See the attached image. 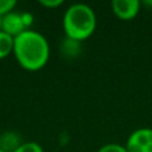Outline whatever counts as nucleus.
Instances as JSON below:
<instances>
[{"mask_svg":"<svg viewBox=\"0 0 152 152\" xmlns=\"http://www.w3.org/2000/svg\"><path fill=\"white\" fill-rule=\"evenodd\" d=\"M18 3L15 0H0V18H4L5 15L13 12Z\"/></svg>","mask_w":152,"mask_h":152,"instance_id":"nucleus-8","label":"nucleus"},{"mask_svg":"<svg viewBox=\"0 0 152 152\" xmlns=\"http://www.w3.org/2000/svg\"><path fill=\"white\" fill-rule=\"evenodd\" d=\"M97 152H128L126 148V145L118 144V143H108L104 144L97 150Z\"/></svg>","mask_w":152,"mask_h":152,"instance_id":"nucleus-9","label":"nucleus"},{"mask_svg":"<svg viewBox=\"0 0 152 152\" xmlns=\"http://www.w3.org/2000/svg\"><path fill=\"white\" fill-rule=\"evenodd\" d=\"M13 56L23 69L40 71L50 60V44L45 36L34 29H26L13 37Z\"/></svg>","mask_w":152,"mask_h":152,"instance_id":"nucleus-1","label":"nucleus"},{"mask_svg":"<svg viewBox=\"0 0 152 152\" xmlns=\"http://www.w3.org/2000/svg\"><path fill=\"white\" fill-rule=\"evenodd\" d=\"M96 13L89 5L76 3L69 5L63 15V29L67 39L81 43L96 31Z\"/></svg>","mask_w":152,"mask_h":152,"instance_id":"nucleus-2","label":"nucleus"},{"mask_svg":"<svg viewBox=\"0 0 152 152\" xmlns=\"http://www.w3.org/2000/svg\"><path fill=\"white\" fill-rule=\"evenodd\" d=\"M13 52V37L0 31V60Z\"/></svg>","mask_w":152,"mask_h":152,"instance_id":"nucleus-6","label":"nucleus"},{"mask_svg":"<svg viewBox=\"0 0 152 152\" xmlns=\"http://www.w3.org/2000/svg\"><path fill=\"white\" fill-rule=\"evenodd\" d=\"M21 16H23V20H24V24H26V27L29 29L31 24L34 23V16H32L29 12H21Z\"/></svg>","mask_w":152,"mask_h":152,"instance_id":"nucleus-11","label":"nucleus"},{"mask_svg":"<svg viewBox=\"0 0 152 152\" xmlns=\"http://www.w3.org/2000/svg\"><path fill=\"white\" fill-rule=\"evenodd\" d=\"M39 4L42 5V7L55 10V8H59L61 4H63V0H40Z\"/></svg>","mask_w":152,"mask_h":152,"instance_id":"nucleus-10","label":"nucleus"},{"mask_svg":"<svg viewBox=\"0 0 152 152\" xmlns=\"http://www.w3.org/2000/svg\"><path fill=\"white\" fill-rule=\"evenodd\" d=\"M26 29H28L24 24L23 16L21 12H11L8 15H5L1 19V31L5 32L7 35L12 37H16L18 35H20L21 32H24Z\"/></svg>","mask_w":152,"mask_h":152,"instance_id":"nucleus-5","label":"nucleus"},{"mask_svg":"<svg viewBox=\"0 0 152 152\" xmlns=\"http://www.w3.org/2000/svg\"><path fill=\"white\" fill-rule=\"evenodd\" d=\"M0 152H5V151H3V150H0Z\"/></svg>","mask_w":152,"mask_h":152,"instance_id":"nucleus-13","label":"nucleus"},{"mask_svg":"<svg viewBox=\"0 0 152 152\" xmlns=\"http://www.w3.org/2000/svg\"><path fill=\"white\" fill-rule=\"evenodd\" d=\"M128 152H152V128L143 127L131 132L126 143Z\"/></svg>","mask_w":152,"mask_h":152,"instance_id":"nucleus-3","label":"nucleus"},{"mask_svg":"<svg viewBox=\"0 0 152 152\" xmlns=\"http://www.w3.org/2000/svg\"><path fill=\"white\" fill-rule=\"evenodd\" d=\"M1 19L3 18H0V31H1Z\"/></svg>","mask_w":152,"mask_h":152,"instance_id":"nucleus-12","label":"nucleus"},{"mask_svg":"<svg viewBox=\"0 0 152 152\" xmlns=\"http://www.w3.org/2000/svg\"><path fill=\"white\" fill-rule=\"evenodd\" d=\"M142 1L139 0H113L111 3V10L113 15L123 21L134 20L140 12Z\"/></svg>","mask_w":152,"mask_h":152,"instance_id":"nucleus-4","label":"nucleus"},{"mask_svg":"<svg viewBox=\"0 0 152 152\" xmlns=\"http://www.w3.org/2000/svg\"><path fill=\"white\" fill-rule=\"evenodd\" d=\"M12 152H44L43 147L36 142H26L21 143L15 151Z\"/></svg>","mask_w":152,"mask_h":152,"instance_id":"nucleus-7","label":"nucleus"}]
</instances>
